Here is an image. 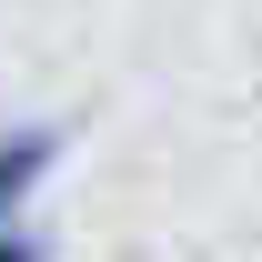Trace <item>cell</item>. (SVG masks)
<instances>
[{"label": "cell", "mask_w": 262, "mask_h": 262, "mask_svg": "<svg viewBox=\"0 0 262 262\" xmlns=\"http://www.w3.org/2000/svg\"><path fill=\"white\" fill-rule=\"evenodd\" d=\"M0 262H51V232L40 222H0Z\"/></svg>", "instance_id": "obj_2"}, {"label": "cell", "mask_w": 262, "mask_h": 262, "mask_svg": "<svg viewBox=\"0 0 262 262\" xmlns=\"http://www.w3.org/2000/svg\"><path fill=\"white\" fill-rule=\"evenodd\" d=\"M61 162H71V121H0V222H31Z\"/></svg>", "instance_id": "obj_1"}]
</instances>
